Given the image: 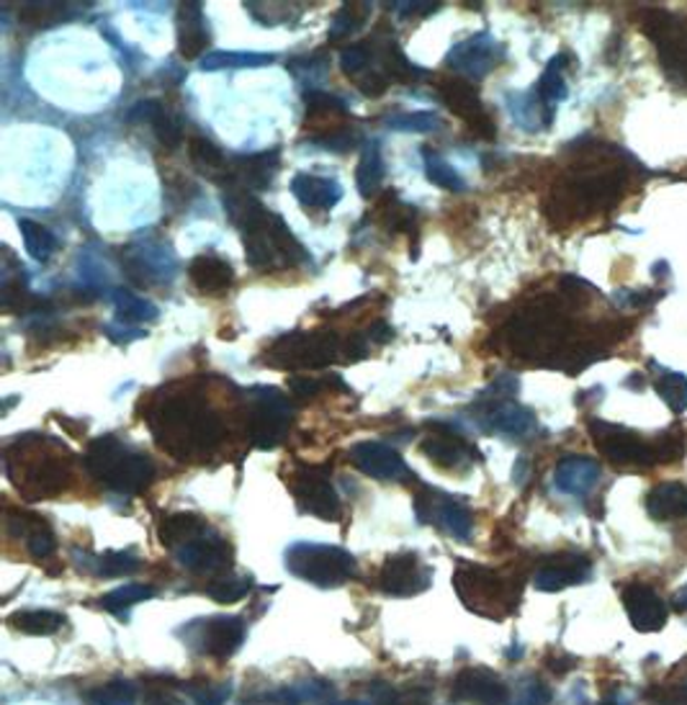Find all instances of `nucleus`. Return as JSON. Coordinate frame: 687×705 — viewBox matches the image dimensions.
Instances as JSON below:
<instances>
[{"label": "nucleus", "instance_id": "1", "mask_svg": "<svg viewBox=\"0 0 687 705\" xmlns=\"http://www.w3.org/2000/svg\"><path fill=\"white\" fill-rule=\"evenodd\" d=\"M224 209L235 227L243 232L245 260L258 271H281L306 260L302 243L291 235L289 224L279 214L268 212L263 203L243 188L230 186L224 191Z\"/></svg>", "mask_w": 687, "mask_h": 705}, {"label": "nucleus", "instance_id": "2", "mask_svg": "<svg viewBox=\"0 0 687 705\" xmlns=\"http://www.w3.org/2000/svg\"><path fill=\"white\" fill-rule=\"evenodd\" d=\"M152 420V431L160 448L178 456L181 461L191 459L196 454H207L222 435V423L207 407L191 402V399H173Z\"/></svg>", "mask_w": 687, "mask_h": 705}, {"label": "nucleus", "instance_id": "3", "mask_svg": "<svg viewBox=\"0 0 687 705\" xmlns=\"http://www.w3.org/2000/svg\"><path fill=\"white\" fill-rule=\"evenodd\" d=\"M85 469L91 471V477H96L98 482H104L108 490L127 494H142L148 486L155 482V461L150 456L131 450L124 446L114 435H101L88 446L85 450Z\"/></svg>", "mask_w": 687, "mask_h": 705}, {"label": "nucleus", "instance_id": "4", "mask_svg": "<svg viewBox=\"0 0 687 705\" xmlns=\"http://www.w3.org/2000/svg\"><path fill=\"white\" fill-rule=\"evenodd\" d=\"M453 587L471 613L485 618H505L513 613L517 600H521V587L513 579H505L487 566L469 562L458 564L456 574H453Z\"/></svg>", "mask_w": 687, "mask_h": 705}, {"label": "nucleus", "instance_id": "5", "mask_svg": "<svg viewBox=\"0 0 687 705\" xmlns=\"http://www.w3.org/2000/svg\"><path fill=\"white\" fill-rule=\"evenodd\" d=\"M287 569L317 587H340L356 577V559L346 549L325 543H294L287 551Z\"/></svg>", "mask_w": 687, "mask_h": 705}, {"label": "nucleus", "instance_id": "6", "mask_svg": "<svg viewBox=\"0 0 687 705\" xmlns=\"http://www.w3.org/2000/svg\"><path fill=\"white\" fill-rule=\"evenodd\" d=\"M641 32L656 45L662 72L679 89H687V21L669 11L641 13Z\"/></svg>", "mask_w": 687, "mask_h": 705}, {"label": "nucleus", "instance_id": "7", "mask_svg": "<svg viewBox=\"0 0 687 705\" xmlns=\"http://www.w3.org/2000/svg\"><path fill=\"white\" fill-rule=\"evenodd\" d=\"M342 345L335 332H291L276 340L266 361L279 368H323L338 361Z\"/></svg>", "mask_w": 687, "mask_h": 705}, {"label": "nucleus", "instance_id": "8", "mask_svg": "<svg viewBox=\"0 0 687 705\" xmlns=\"http://www.w3.org/2000/svg\"><path fill=\"white\" fill-rule=\"evenodd\" d=\"M251 438L258 448H276L287 435L291 420H294V407L289 397H283L273 387H255L251 389Z\"/></svg>", "mask_w": 687, "mask_h": 705}, {"label": "nucleus", "instance_id": "9", "mask_svg": "<svg viewBox=\"0 0 687 705\" xmlns=\"http://www.w3.org/2000/svg\"><path fill=\"white\" fill-rule=\"evenodd\" d=\"M183 636L191 649L214 659H226L240 649L245 638V623L243 618L235 615H214L201 618V621H191L186 628H181Z\"/></svg>", "mask_w": 687, "mask_h": 705}, {"label": "nucleus", "instance_id": "10", "mask_svg": "<svg viewBox=\"0 0 687 705\" xmlns=\"http://www.w3.org/2000/svg\"><path fill=\"white\" fill-rule=\"evenodd\" d=\"M590 435L595 448L616 467H656L652 443H644L624 425L590 420Z\"/></svg>", "mask_w": 687, "mask_h": 705}, {"label": "nucleus", "instance_id": "11", "mask_svg": "<svg viewBox=\"0 0 687 705\" xmlns=\"http://www.w3.org/2000/svg\"><path fill=\"white\" fill-rule=\"evenodd\" d=\"M299 510L314 518L335 522L340 518V497L330 482V471L323 467H302L289 479Z\"/></svg>", "mask_w": 687, "mask_h": 705}, {"label": "nucleus", "instance_id": "12", "mask_svg": "<svg viewBox=\"0 0 687 705\" xmlns=\"http://www.w3.org/2000/svg\"><path fill=\"white\" fill-rule=\"evenodd\" d=\"M415 510H418L420 522H433L458 541H466L471 536L474 515L469 505L462 503V497H451V494L426 486V492L415 500Z\"/></svg>", "mask_w": 687, "mask_h": 705}, {"label": "nucleus", "instance_id": "13", "mask_svg": "<svg viewBox=\"0 0 687 705\" xmlns=\"http://www.w3.org/2000/svg\"><path fill=\"white\" fill-rule=\"evenodd\" d=\"M502 60H505V45H500L489 34H477L453 45L449 57H445V64L474 83V80H485Z\"/></svg>", "mask_w": 687, "mask_h": 705}, {"label": "nucleus", "instance_id": "14", "mask_svg": "<svg viewBox=\"0 0 687 705\" xmlns=\"http://www.w3.org/2000/svg\"><path fill=\"white\" fill-rule=\"evenodd\" d=\"M175 559L183 569L194 574H209V577H219L226 574L232 566V547L217 533L214 528L203 530L201 536H196L194 541L183 543L173 551Z\"/></svg>", "mask_w": 687, "mask_h": 705}, {"label": "nucleus", "instance_id": "15", "mask_svg": "<svg viewBox=\"0 0 687 705\" xmlns=\"http://www.w3.org/2000/svg\"><path fill=\"white\" fill-rule=\"evenodd\" d=\"M430 431L433 433L422 440L420 448H422V454H426L428 459L435 463V467L462 474V471L471 469L474 463L481 461L479 450L474 448L471 443L464 438V435L453 433L449 425L435 423V425H430Z\"/></svg>", "mask_w": 687, "mask_h": 705}, {"label": "nucleus", "instance_id": "16", "mask_svg": "<svg viewBox=\"0 0 687 705\" xmlns=\"http://www.w3.org/2000/svg\"><path fill=\"white\" fill-rule=\"evenodd\" d=\"M433 579V572L420 562L418 554H394L384 562L379 585L392 598H412V595L426 592Z\"/></svg>", "mask_w": 687, "mask_h": 705}, {"label": "nucleus", "instance_id": "17", "mask_svg": "<svg viewBox=\"0 0 687 705\" xmlns=\"http://www.w3.org/2000/svg\"><path fill=\"white\" fill-rule=\"evenodd\" d=\"M441 98L443 104L458 116V119H464L474 132L485 137V140H492L497 134L492 116L487 114L477 89H474L469 80H462V78L445 80V83H441Z\"/></svg>", "mask_w": 687, "mask_h": 705}, {"label": "nucleus", "instance_id": "18", "mask_svg": "<svg viewBox=\"0 0 687 705\" xmlns=\"http://www.w3.org/2000/svg\"><path fill=\"white\" fill-rule=\"evenodd\" d=\"M350 463L361 471V474L379 479V482H399V479L412 477L407 463L392 446L379 440H363L350 448Z\"/></svg>", "mask_w": 687, "mask_h": 705}, {"label": "nucleus", "instance_id": "19", "mask_svg": "<svg viewBox=\"0 0 687 705\" xmlns=\"http://www.w3.org/2000/svg\"><path fill=\"white\" fill-rule=\"evenodd\" d=\"M592 562L582 554H554L540 562L538 572L533 574V585L540 592H559L564 587L582 585L590 579Z\"/></svg>", "mask_w": 687, "mask_h": 705}, {"label": "nucleus", "instance_id": "20", "mask_svg": "<svg viewBox=\"0 0 687 705\" xmlns=\"http://www.w3.org/2000/svg\"><path fill=\"white\" fill-rule=\"evenodd\" d=\"M451 695L464 703L479 705H505L510 701V690L505 682L497 678L494 672L481 670V667H466L453 680Z\"/></svg>", "mask_w": 687, "mask_h": 705}, {"label": "nucleus", "instance_id": "21", "mask_svg": "<svg viewBox=\"0 0 687 705\" xmlns=\"http://www.w3.org/2000/svg\"><path fill=\"white\" fill-rule=\"evenodd\" d=\"M624 606L631 626L641 631V634H654V631L664 628V623H667V606H664V600L649 585H626Z\"/></svg>", "mask_w": 687, "mask_h": 705}, {"label": "nucleus", "instance_id": "22", "mask_svg": "<svg viewBox=\"0 0 687 705\" xmlns=\"http://www.w3.org/2000/svg\"><path fill=\"white\" fill-rule=\"evenodd\" d=\"M479 420L485 423L487 431L513 435V438H523V435L536 431V414L528 407L513 402V399H494Z\"/></svg>", "mask_w": 687, "mask_h": 705}, {"label": "nucleus", "instance_id": "23", "mask_svg": "<svg viewBox=\"0 0 687 705\" xmlns=\"http://www.w3.org/2000/svg\"><path fill=\"white\" fill-rule=\"evenodd\" d=\"M601 482V463L587 456H564L554 471V484L559 492L572 494V497H584Z\"/></svg>", "mask_w": 687, "mask_h": 705}, {"label": "nucleus", "instance_id": "24", "mask_svg": "<svg viewBox=\"0 0 687 705\" xmlns=\"http://www.w3.org/2000/svg\"><path fill=\"white\" fill-rule=\"evenodd\" d=\"M291 193L304 209H317V212H330L342 199V186L335 178L312 176V173H299L291 180Z\"/></svg>", "mask_w": 687, "mask_h": 705}, {"label": "nucleus", "instance_id": "25", "mask_svg": "<svg viewBox=\"0 0 687 705\" xmlns=\"http://www.w3.org/2000/svg\"><path fill=\"white\" fill-rule=\"evenodd\" d=\"M276 168H279V152L270 150L251 157H235V165H230L226 178H235L243 191H260L270 186Z\"/></svg>", "mask_w": 687, "mask_h": 705}, {"label": "nucleus", "instance_id": "26", "mask_svg": "<svg viewBox=\"0 0 687 705\" xmlns=\"http://www.w3.org/2000/svg\"><path fill=\"white\" fill-rule=\"evenodd\" d=\"M209 47V28L201 3H186L178 11V49L186 60H196Z\"/></svg>", "mask_w": 687, "mask_h": 705}, {"label": "nucleus", "instance_id": "27", "mask_svg": "<svg viewBox=\"0 0 687 705\" xmlns=\"http://www.w3.org/2000/svg\"><path fill=\"white\" fill-rule=\"evenodd\" d=\"M188 279L194 281V286L203 294H219L224 289H230L232 279H235V271L226 263L224 258L214 256V252H207V256H199L191 260L188 266Z\"/></svg>", "mask_w": 687, "mask_h": 705}, {"label": "nucleus", "instance_id": "28", "mask_svg": "<svg viewBox=\"0 0 687 705\" xmlns=\"http://www.w3.org/2000/svg\"><path fill=\"white\" fill-rule=\"evenodd\" d=\"M647 513L654 520H675L687 513V490L679 482H662L647 494Z\"/></svg>", "mask_w": 687, "mask_h": 705}, {"label": "nucleus", "instance_id": "29", "mask_svg": "<svg viewBox=\"0 0 687 705\" xmlns=\"http://www.w3.org/2000/svg\"><path fill=\"white\" fill-rule=\"evenodd\" d=\"M508 108L515 124H521L525 132H538V129L551 127L554 111L544 106V101L538 98V93H510Z\"/></svg>", "mask_w": 687, "mask_h": 705}, {"label": "nucleus", "instance_id": "30", "mask_svg": "<svg viewBox=\"0 0 687 705\" xmlns=\"http://www.w3.org/2000/svg\"><path fill=\"white\" fill-rule=\"evenodd\" d=\"M211 526L199 515H191V513H178V515H171V518H165L160 522V543L167 549H178L183 543L194 541L196 536H201L203 530H209Z\"/></svg>", "mask_w": 687, "mask_h": 705}, {"label": "nucleus", "instance_id": "31", "mask_svg": "<svg viewBox=\"0 0 687 705\" xmlns=\"http://www.w3.org/2000/svg\"><path fill=\"white\" fill-rule=\"evenodd\" d=\"M9 526H19V536L26 538V549L28 554L34 559H49L55 554L57 549V541H55V533L49 530L47 522L42 518H34V515H19V520H9Z\"/></svg>", "mask_w": 687, "mask_h": 705}, {"label": "nucleus", "instance_id": "32", "mask_svg": "<svg viewBox=\"0 0 687 705\" xmlns=\"http://www.w3.org/2000/svg\"><path fill=\"white\" fill-rule=\"evenodd\" d=\"M65 615L53 610H19L9 615V626L26 636H53L62 628Z\"/></svg>", "mask_w": 687, "mask_h": 705}, {"label": "nucleus", "instance_id": "33", "mask_svg": "<svg viewBox=\"0 0 687 705\" xmlns=\"http://www.w3.org/2000/svg\"><path fill=\"white\" fill-rule=\"evenodd\" d=\"M85 566L88 572L98 574V577H129V574H137L142 569V559L135 556L131 551H104V554L93 556L91 562L80 564Z\"/></svg>", "mask_w": 687, "mask_h": 705}, {"label": "nucleus", "instance_id": "34", "mask_svg": "<svg viewBox=\"0 0 687 705\" xmlns=\"http://www.w3.org/2000/svg\"><path fill=\"white\" fill-rule=\"evenodd\" d=\"M276 62L273 55H258V52H207L199 60V70L217 72V70H253L266 68V64Z\"/></svg>", "mask_w": 687, "mask_h": 705}, {"label": "nucleus", "instance_id": "35", "mask_svg": "<svg viewBox=\"0 0 687 705\" xmlns=\"http://www.w3.org/2000/svg\"><path fill=\"white\" fill-rule=\"evenodd\" d=\"M564 62H567V55L554 57V60L546 64L544 75H540L538 85H536L538 98L544 101V106L551 108V111H554V106L561 104V101H567V96H569L567 80H564Z\"/></svg>", "mask_w": 687, "mask_h": 705}, {"label": "nucleus", "instance_id": "36", "mask_svg": "<svg viewBox=\"0 0 687 705\" xmlns=\"http://www.w3.org/2000/svg\"><path fill=\"white\" fill-rule=\"evenodd\" d=\"M356 180H358V191H361L363 199H371V196H376L379 188H382L384 160L376 142H371L369 148L363 150L361 163H358V171H356Z\"/></svg>", "mask_w": 687, "mask_h": 705}, {"label": "nucleus", "instance_id": "37", "mask_svg": "<svg viewBox=\"0 0 687 705\" xmlns=\"http://www.w3.org/2000/svg\"><path fill=\"white\" fill-rule=\"evenodd\" d=\"M114 299V307H116V317H119V322H127V325H137V322H155L158 319V307L148 299H142V296L127 292V289H116L112 294Z\"/></svg>", "mask_w": 687, "mask_h": 705}, {"label": "nucleus", "instance_id": "38", "mask_svg": "<svg viewBox=\"0 0 687 705\" xmlns=\"http://www.w3.org/2000/svg\"><path fill=\"white\" fill-rule=\"evenodd\" d=\"M155 595H158L155 587L131 583V585H121V587H116V590L106 592L98 602H101V608L108 610V613H114L119 618H127L129 608L140 606V602H144V600H152Z\"/></svg>", "mask_w": 687, "mask_h": 705}, {"label": "nucleus", "instance_id": "39", "mask_svg": "<svg viewBox=\"0 0 687 705\" xmlns=\"http://www.w3.org/2000/svg\"><path fill=\"white\" fill-rule=\"evenodd\" d=\"M191 160L203 176L219 178V173L230 176V163H226L224 152L214 142L203 140V137H194L191 140Z\"/></svg>", "mask_w": 687, "mask_h": 705}, {"label": "nucleus", "instance_id": "40", "mask_svg": "<svg viewBox=\"0 0 687 705\" xmlns=\"http://www.w3.org/2000/svg\"><path fill=\"white\" fill-rule=\"evenodd\" d=\"M656 395L662 397V402L669 407L675 414L687 412V376L679 374V371H667L664 368L660 379L654 381Z\"/></svg>", "mask_w": 687, "mask_h": 705}, {"label": "nucleus", "instance_id": "41", "mask_svg": "<svg viewBox=\"0 0 687 705\" xmlns=\"http://www.w3.org/2000/svg\"><path fill=\"white\" fill-rule=\"evenodd\" d=\"M253 579L251 577H235V574H219V577H211L207 585V595L214 602H222V606H232V602H240L251 592Z\"/></svg>", "mask_w": 687, "mask_h": 705}, {"label": "nucleus", "instance_id": "42", "mask_svg": "<svg viewBox=\"0 0 687 705\" xmlns=\"http://www.w3.org/2000/svg\"><path fill=\"white\" fill-rule=\"evenodd\" d=\"M19 227H21V235H24V245H26L28 256H32L34 260H39V263L53 258V252L57 250V237L53 235V232L32 220H21Z\"/></svg>", "mask_w": 687, "mask_h": 705}, {"label": "nucleus", "instance_id": "43", "mask_svg": "<svg viewBox=\"0 0 687 705\" xmlns=\"http://www.w3.org/2000/svg\"><path fill=\"white\" fill-rule=\"evenodd\" d=\"M386 127L394 129V132H438L443 127V119L433 111H405V114H392L386 116Z\"/></svg>", "mask_w": 687, "mask_h": 705}, {"label": "nucleus", "instance_id": "44", "mask_svg": "<svg viewBox=\"0 0 687 705\" xmlns=\"http://www.w3.org/2000/svg\"><path fill=\"white\" fill-rule=\"evenodd\" d=\"M426 176L433 186L438 188H445V191H464L466 184L464 178L458 176V171L453 168V165L445 163L441 155H435V152H426Z\"/></svg>", "mask_w": 687, "mask_h": 705}, {"label": "nucleus", "instance_id": "45", "mask_svg": "<svg viewBox=\"0 0 687 705\" xmlns=\"http://www.w3.org/2000/svg\"><path fill=\"white\" fill-rule=\"evenodd\" d=\"M88 703L91 705H135L137 690L127 680H112L106 685H101L88 693Z\"/></svg>", "mask_w": 687, "mask_h": 705}, {"label": "nucleus", "instance_id": "46", "mask_svg": "<svg viewBox=\"0 0 687 705\" xmlns=\"http://www.w3.org/2000/svg\"><path fill=\"white\" fill-rule=\"evenodd\" d=\"M181 688L196 705H224L226 697H230V685H224V682L191 680L183 682Z\"/></svg>", "mask_w": 687, "mask_h": 705}, {"label": "nucleus", "instance_id": "47", "mask_svg": "<svg viewBox=\"0 0 687 705\" xmlns=\"http://www.w3.org/2000/svg\"><path fill=\"white\" fill-rule=\"evenodd\" d=\"M365 16H369V9H365V3H346L342 9L338 11V16H335L333 26H330V42H340L350 36L358 28L363 26Z\"/></svg>", "mask_w": 687, "mask_h": 705}, {"label": "nucleus", "instance_id": "48", "mask_svg": "<svg viewBox=\"0 0 687 705\" xmlns=\"http://www.w3.org/2000/svg\"><path fill=\"white\" fill-rule=\"evenodd\" d=\"M685 433L679 427H672V431L656 435L652 440V450H654V461L656 463H675L685 456Z\"/></svg>", "mask_w": 687, "mask_h": 705}, {"label": "nucleus", "instance_id": "49", "mask_svg": "<svg viewBox=\"0 0 687 705\" xmlns=\"http://www.w3.org/2000/svg\"><path fill=\"white\" fill-rule=\"evenodd\" d=\"M371 57H374V47L371 42H361V45H350L340 52V68L350 78H361L365 70L371 68Z\"/></svg>", "mask_w": 687, "mask_h": 705}, {"label": "nucleus", "instance_id": "50", "mask_svg": "<svg viewBox=\"0 0 687 705\" xmlns=\"http://www.w3.org/2000/svg\"><path fill=\"white\" fill-rule=\"evenodd\" d=\"M152 132H155L158 137V142L163 144V148L167 150H175V148H181V142H183V132H181V124L173 119L171 114L165 111V106L160 108L155 119H152Z\"/></svg>", "mask_w": 687, "mask_h": 705}, {"label": "nucleus", "instance_id": "51", "mask_svg": "<svg viewBox=\"0 0 687 705\" xmlns=\"http://www.w3.org/2000/svg\"><path fill=\"white\" fill-rule=\"evenodd\" d=\"M65 11H68V5L65 3H26L21 19L32 26H49L55 24V21L65 19Z\"/></svg>", "mask_w": 687, "mask_h": 705}, {"label": "nucleus", "instance_id": "52", "mask_svg": "<svg viewBox=\"0 0 687 705\" xmlns=\"http://www.w3.org/2000/svg\"><path fill=\"white\" fill-rule=\"evenodd\" d=\"M243 705H302V697H299L296 688H279L245 697Z\"/></svg>", "mask_w": 687, "mask_h": 705}, {"label": "nucleus", "instance_id": "53", "mask_svg": "<svg viewBox=\"0 0 687 705\" xmlns=\"http://www.w3.org/2000/svg\"><path fill=\"white\" fill-rule=\"evenodd\" d=\"M647 701L654 705H687V682L679 685H654L647 690Z\"/></svg>", "mask_w": 687, "mask_h": 705}, {"label": "nucleus", "instance_id": "54", "mask_svg": "<svg viewBox=\"0 0 687 705\" xmlns=\"http://www.w3.org/2000/svg\"><path fill=\"white\" fill-rule=\"evenodd\" d=\"M142 705H186L181 701V695L175 693L173 685H148L142 697Z\"/></svg>", "mask_w": 687, "mask_h": 705}, {"label": "nucleus", "instance_id": "55", "mask_svg": "<svg viewBox=\"0 0 687 705\" xmlns=\"http://www.w3.org/2000/svg\"><path fill=\"white\" fill-rule=\"evenodd\" d=\"M160 108H163V104H160V101L155 98H148V101H137L135 106L129 108V114H127V121L131 124H152V119H155Z\"/></svg>", "mask_w": 687, "mask_h": 705}, {"label": "nucleus", "instance_id": "56", "mask_svg": "<svg viewBox=\"0 0 687 705\" xmlns=\"http://www.w3.org/2000/svg\"><path fill=\"white\" fill-rule=\"evenodd\" d=\"M656 299H662V292H618V307H652Z\"/></svg>", "mask_w": 687, "mask_h": 705}, {"label": "nucleus", "instance_id": "57", "mask_svg": "<svg viewBox=\"0 0 687 705\" xmlns=\"http://www.w3.org/2000/svg\"><path fill=\"white\" fill-rule=\"evenodd\" d=\"M325 387V381L314 379V376H289V389L294 391V397H314L319 395Z\"/></svg>", "mask_w": 687, "mask_h": 705}, {"label": "nucleus", "instance_id": "58", "mask_svg": "<svg viewBox=\"0 0 687 705\" xmlns=\"http://www.w3.org/2000/svg\"><path fill=\"white\" fill-rule=\"evenodd\" d=\"M104 336L112 340V343H119V345H127L131 340H142L148 332L140 330V327H114V325H106L104 327Z\"/></svg>", "mask_w": 687, "mask_h": 705}, {"label": "nucleus", "instance_id": "59", "mask_svg": "<svg viewBox=\"0 0 687 705\" xmlns=\"http://www.w3.org/2000/svg\"><path fill=\"white\" fill-rule=\"evenodd\" d=\"M438 9H441V3H392V11L405 19L430 16V13H435Z\"/></svg>", "mask_w": 687, "mask_h": 705}, {"label": "nucleus", "instance_id": "60", "mask_svg": "<svg viewBox=\"0 0 687 705\" xmlns=\"http://www.w3.org/2000/svg\"><path fill=\"white\" fill-rule=\"evenodd\" d=\"M365 338H369L371 343L384 345V343H389V340L394 338V327H389L386 322H376V325L369 327V332H365Z\"/></svg>", "mask_w": 687, "mask_h": 705}, {"label": "nucleus", "instance_id": "61", "mask_svg": "<svg viewBox=\"0 0 687 705\" xmlns=\"http://www.w3.org/2000/svg\"><path fill=\"white\" fill-rule=\"evenodd\" d=\"M551 703V690L544 682H533L528 690V705H548Z\"/></svg>", "mask_w": 687, "mask_h": 705}, {"label": "nucleus", "instance_id": "62", "mask_svg": "<svg viewBox=\"0 0 687 705\" xmlns=\"http://www.w3.org/2000/svg\"><path fill=\"white\" fill-rule=\"evenodd\" d=\"M672 608H675L677 613H687V583L672 595Z\"/></svg>", "mask_w": 687, "mask_h": 705}, {"label": "nucleus", "instance_id": "63", "mask_svg": "<svg viewBox=\"0 0 687 705\" xmlns=\"http://www.w3.org/2000/svg\"><path fill=\"white\" fill-rule=\"evenodd\" d=\"M601 705H618V703H616V701H603Z\"/></svg>", "mask_w": 687, "mask_h": 705}]
</instances>
